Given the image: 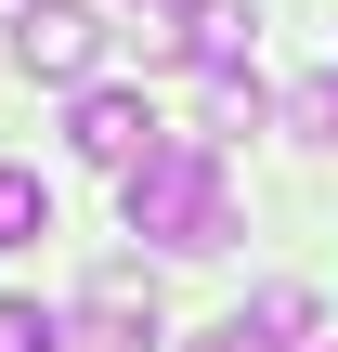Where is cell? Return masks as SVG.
<instances>
[{
	"instance_id": "9",
	"label": "cell",
	"mask_w": 338,
	"mask_h": 352,
	"mask_svg": "<svg viewBox=\"0 0 338 352\" xmlns=\"http://www.w3.org/2000/svg\"><path fill=\"white\" fill-rule=\"evenodd\" d=\"M91 352H130V340H117V327H104V340H91Z\"/></svg>"
},
{
	"instance_id": "4",
	"label": "cell",
	"mask_w": 338,
	"mask_h": 352,
	"mask_svg": "<svg viewBox=\"0 0 338 352\" xmlns=\"http://www.w3.org/2000/svg\"><path fill=\"white\" fill-rule=\"evenodd\" d=\"M169 52L208 65V78H234V65H248V0H182V13H169Z\"/></svg>"
},
{
	"instance_id": "7",
	"label": "cell",
	"mask_w": 338,
	"mask_h": 352,
	"mask_svg": "<svg viewBox=\"0 0 338 352\" xmlns=\"http://www.w3.org/2000/svg\"><path fill=\"white\" fill-rule=\"evenodd\" d=\"M52 340H65V327H52L39 300H0V352H52Z\"/></svg>"
},
{
	"instance_id": "5",
	"label": "cell",
	"mask_w": 338,
	"mask_h": 352,
	"mask_svg": "<svg viewBox=\"0 0 338 352\" xmlns=\"http://www.w3.org/2000/svg\"><path fill=\"white\" fill-rule=\"evenodd\" d=\"M52 235V183L39 170H0V248H39Z\"/></svg>"
},
{
	"instance_id": "8",
	"label": "cell",
	"mask_w": 338,
	"mask_h": 352,
	"mask_svg": "<svg viewBox=\"0 0 338 352\" xmlns=\"http://www.w3.org/2000/svg\"><path fill=\"white\" fill-rule=\"evenodd\" d=\"M195 352H274V340H261V327L234 314V327H208V340H195Z\"/></svg>"
},
{
	"instance_id": "6",
	"label": "cell",
	"mask_w": 338,
	"mask_h": 352,
	"mask_svg": "<svg viewBox=\"0 0 338 352\" xmlns=\"http://www.w3.org/2000/svg\"><path fill=\"white\" fill-rule=\"evenodd\" d=\"M248 327H261L274 352H326V340H313V287H261V300H248Z\"/></svg>"
},
{
	"instance_id": "3",
	"label": "cell",
	"mask_w": 338,
	"mask_h": 352,
	"mask_svg": "<svg viewBox=\"0 0 338 352\" xmlns=\"http://www.w3.org/2000/svg\"><path fill=\"white\" fill-rule=\"evenodd\" d=\"M65 144H78L91 170L130 183V170L156 157V118H143V91H78V104H65Z\"/></svg>"
},
{
	"instance_id": "1",
	"label": "cell",
	"mask_w": 338,
	"mask_h": 352,
	"mask_svg": "<svg viewBox=\"0 0 338 352\" xmlns=\"http://www.w3.org/2000/svg\"><path fill=\"white\" fill-rule=\"evenodd\" d=\"M117 222L156 235V248H221V235H234V183H221L208 144H156V157L117 183Z\"/></svg>"
},
{
	"instance_id": "2",
	"label": "cell",
	"mask_w": 338,
	"mask_h": 352,
	"mask_svg": "<svg viewBox=\"0 0 338 352\" xmlns=\"http://www.w3.org/2000/svg\"><path fill=\"white\" fill-rule=\"evenodd\" d=\"M13 65H26V78H65V91H104V78H91V65H104V13L26 0V13H13Z\"/></svg>"
}]
</instances>
